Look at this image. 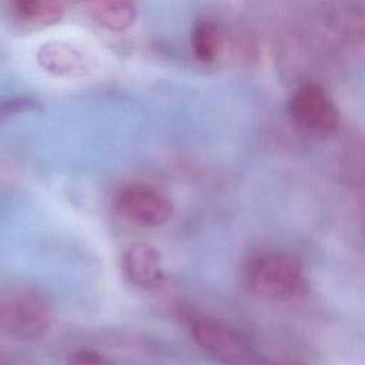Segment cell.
Instances as JSON below:
<instances>
[{
  "label": "cell",
  "mask_w": 365,
  "mask_h": 365,
  "mask_svg": "<svg viewBox=\"0 0 365 365\" xmlns=\"http://www.w3.org/2000/svg\"><path fill=\"white\" fill-rule=\"evenodd\" d=\"M83 7L88 19L111 31L127 30L137 16L135 6L124 0H94L84 3Z\"/></svg>",
  "instance_id": "ba28073f"
},
{
  "label": "cell",
  "mask_w": 365,
  "mask_h": 365,
  "mask_svg": "<svg viewBox=\"0 0 365 365\" xmlns=\"http://www.w3.org/2000/svg\"><path fill=\"white\" fill-rule=\"evenodd\" d=\"M37 64L60 78H84L97 70L96 54L73 41L48 40L36 50Z\"/></svg>",
  "instance_id": "8992f818"
},
{
  "label": "cell",
  "mask_w": 365,
  "mask_h": 365,
  "mask_svg": "<svg viewBox=\"0 0 365 365\" xmlns=\"http://www.w3.org/2000/svg\"><path fill=\"white\" fill-rule=\"evenodd\" d=\"M188 331L194 342L221 365H262L254 345L231 325L210 317H192Z\"/></svg>",
  "instance_id": "3957f363"
},
{
  "label": "cell",
  "mask_w": 365,
  "mask_h": 365,
  "mask_svg": "<svg viewBox=\"0 0 365 365\" xmlns=\"http://www.w3.org/2000/svg\"><path fill=\"white\" fill-rule=\"evenodd\" d=\"M222 46L220 26L211 19H200L191 33V47L197 60L202 63L214 61Z\"/></svg>",
  "instance_id": "30bf717a"
},
{
  "label": "cell",
  "mask_w": 365,
  "mask_h": 365,
  "mask_svg": "<svg viewBox=\"0 0 365 365\" xmlns=\"http://www.w3.org/2000/svg\"><path fill=\"white\" fill-rule=\"evenodd\" d=\"M117 212L130 224L141 228H157L173 214L171 200L158 188L133 182L121 187L114 195Z\"/></svg>",
  "instance_id": "277c9868"
},
{
  "label": "cell",
  "mask_w": 365,
  "mask_h": 365,
  "mask_svg": "<svg viewBox=\"0 0 365 365\" xmlns=\"http://www.w3.org/2000/svg\"><path fill=\"white\" fill-rule=\"evenodd\" d=\"M51 325V309L46 298L30 287L0 289V329L17 339L41 338Z\"/></svg>",
  "instance_id": "6da1fadb"
},
{
  "label": "cell",
  "mask_w": 365,
  "mask_h": 365,
  "mask_svg": "<svg viewBox=\"0 0 365 365\" xmlns=\"http://www.w3.org/2000/svg\"><path fill=\"white\" fill-rule=\"evenodd\" d=\"M289 115L295 125L309 134L325 135L339 123V113L329 94L317 84L299 87L289 100Z\"/></svg>",
  "instance_id": "5b68a950"
},
{
  "label": "cell",
  "mask_w": 365,
  "mask_h": 365,
  "mask_svg": "<svg viewBox=\"0 0 365 365\" xmlns=\"http://www.w3.org/2000/svg\"><path fill=\"white\" fill-rule=\"evenodd\" d=\"M262 365H302V364H298V362L295 364V362H288V361L282 362V361H267V359H264Z\"/></svg>",
  "instance_id": "4fadbf2b"
},
{
  "label": "cell",
  "mask_w": 365,
  "mask_h": 365,
  "mask_svg": "<svg viewBox=\"0 0 365 365\" xmlns=\"http://www.w3.org/2000/svg\"><path fill=\"white\" fill-rule=\"evenodd\" d=\"M40 108V103L29 96H16L0 98V124L20 115L23 113H30Z\"/></svg>",
  "instance_id": "8fae6325"
},
{
  "label": "cell",
  "mask_w": 365,
  "mask_h": 365,
  "mask_svg": "<svg viewBox=\"0 0 365 365\" xmlns=\"http://www.w3.org/2000/svg\"><path fill=\"white\" fill-rule=\"evenodd\" d=\"M124 272L140 288L153 289L163 281L161 255L147 242H134L124 254Z\"/></svg>",
  "instance_id": "52a82bcc"
},
{
  "label": "cell",
  "mask_w": 365,
  "mask_h": 365,
  "mask_svg": "<svg viewBox=\"0 0 365 365\" xmlns=\"http://www.w3.org/2000/svg\"><path fill=\"white\" fill-rule=\"evenodd\" d=\"M302 281L301 264L284 252L258 254L248 261L245 268L248 289L264 299H289L301 289Z\"/></svg>",
  "instance_id": "7a4b0ae2"
},
{
  "label": "cell",
  "mask_w": 365,
  "mask_h": 365,
  "mask_svg": "<svg viewBox=\"0 0 365 365\" xmlns=\"http://www.w3.org/2000/svg\"><path fill=\"white\" fill-rule=\"evenodd\" d=\"M11 10L17 20L31 26L54 24L64 16V6L56 0H19Z\"/></svg>",
  "instance_id": "9c48e42d"
},
{
  "label": "cell",
  "mask_w": 365,
  "mask_h": 365,
  "mask_svg": "<svg viewBox=\"0 0 365 365\" xmlns=\"http://www.w3.org/2000/svg\"><path fill=\"white\" fill-rule=\"evenodd\" d=\"M0 365H1V364H0Z\"/></svg>",
  "instance_id": "5bb4252c"
},
{
  "label": "cell",
  "mask_w": 365,
  "mask_h": 365,
  "mask_svg": "<svg viewBox=\"0 0 365 365\" xmlns=\"http://www.w3.org/2000/svg\"><path fill=\"white\" fill-rule=\"evenodd\" d=\"M68 365H114V362L98 351L76 349L68 356Z\"/></svg>",
  "instance_id": "7c38bea8"
}]
</instances>
